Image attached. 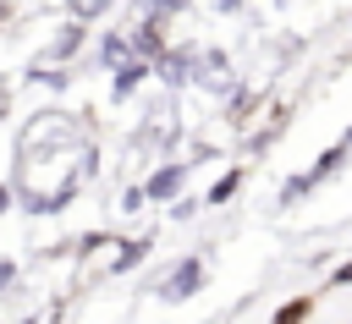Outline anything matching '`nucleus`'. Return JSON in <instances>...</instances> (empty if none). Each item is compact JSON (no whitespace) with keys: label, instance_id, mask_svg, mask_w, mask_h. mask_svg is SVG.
<instances>
[{"label":"nucleus","instance_id":"1","mask_svg":"<svg viewBox=\"0 0 352 324\" xmlns=\"http://www.w3.org/2000/svg\"><path fill=\"white\" fill-rule=\"evenodd\" d=\"M126 44H132V55H138V60H148V66H154V60L165 55V44H170V16H160V11H143V5H138V22L126 27Z\"/></svg>","mask_w":352,"mask_h":324},{"label":"nucleus","instance_id":"2","mask_svg":"<svg viewBox=\"0 0 352 324\" xmlns=\"http://www.w3.org/2000/svg\"><path fill=\"white\" fill-rule=\"evenodd\" d=\"M88 49V22H77V16H60L55 22V33H50V44L38 49V60H50V66H77V55Z\"/></svg>","mask_w":352,"mask_h":324},{"label":"nucleus","instance_id":"3","mask_svg":"<svg viewBox=\"0 0 352 324\" xmlns=\"http://www.w3.org/2000/svg\"><path fill=\"white\" fill-rule=\"evenodd\" d=\"M154 77L176 93V88H192V77H198V44L192 38H182V44H165V55L154 60Z\"/></svg>","mask_w":352,"mask_h":324},{"label":"nucleus","instance_id":"4","mask_svg":"<svg viewBox=\"0 0 352 324\" xmlns=\"http://www.w3.org/2000/svg\"><path fill=\"white\" fill-rule=\"evenodd\" d=\"M182 187H187V165H182V159H165V165L148 170L143 198H148V203H170V198H182Z\"/></svg>","mask_w":352,"mask_h":324},{"label":"nucleus","instance_id":"5","mask_svg":"<svg viewBox=\"0 0 352 324\" xmlns=\"http://www.w3.org/2000/svg\"><path fill=\"white\" fill-rule=\"evenodd\" d=\"M198 286H204V264L198 258H176L170 275L160 280V297L165 302H187V297H198Z\"/></svg>","mask_w":352,"mask_h":324},{"label":"nucleus","instance_id":"6","mask_svg":"<svg viewBox=\"0 0 352 324\" xmlns=\"http://www.w3.org/2000/svg\"><path fill=\"white\" fill-rule=\"evenodd\" d=\"M148 77H154V66H148V60H138V55H126L121 66H110V104H126Z\"/></svg>","mask_w":352,"mask_h":324},{"label":"nucleus","instance_id":"7","mask_svg":"<svg viewBox=\"0 0 352 324\" xmlns=\"http://www.w3.org/2000/svg\"><path fill=\"white\" fill-rule=\"evenodd\" d=\"M132 55V44H126V27H110V33H99V44H94V60L110 71V66H121Z\"/></svg>","mask_w":352,"mask_h":324},{"label":"nucleus","instance_id":"8","mask_svg":"<svg viewBox=\"0 0 352 324\" xmlns=\"http://www.w3.org/2000/svg\"><path fill=\"white\" fill-rule=\"evenodd\" d=\"M28 82H38V88H50V93H66L77 77H72V66H50V60H33V66H28Z\"/></svg>","mask_w":352,"mask_h":324},{"label":"nucleus","instance_id":"9","mask_svg":"<svg viewBox=\"0 0 352 324\" xmlns=\"http://www.w3.org/2000/svg\"><path fill=\"white\" fill-rule=\"evenodd\" d=\"M60 11H66V16H77V22H88V27H94V22H99V16H110V11H116V0H60Z\"/></svg>","mask_w":352,"mask_h":324},{"label":"nucleus","instance_id":"10","mask_svg":"<svg viewBox=\"0 0 352 324\" xmlns=\"http://www.w3.org/2000/svg\"><path fill=\"white\" fill-rule=\"evenodd\" d=\"M143 253H148V242H126V247L110 258V275H126V269H138V264H143Z\"/></svg>","mask_w":352,"mask_h":324},{"label":"nucleus","instance_id":"11","mask_svg":"<svg viewBox=\"0 0 352 324\" xmlns=\"http://www.w3.org/2000/svg\"><path fill=\"white\" fill-rule=\"evenodd\" d=\"M236 187H242V170H226V176H220V181L209 187V203H226V198H231Z\"/></svg>","mask_w":352,"mask_h":324},{"label":"nucleus","instance_id":"12","mask_svg":"<svg viewBox=\"0 0 352 324\" xmlns=\"http://www.w3.org/2000/svg\"><path fill=\"white\" fill-rule=\"evenodd\" d=\"M138 5H143V11H160V16H182L192 0H138Z\"/></svg>","mask_w":352,"mask_h":324},{"label":"nucleus","instance_id":"13","mask_svg":"<svg viewBox=\"0 0 352 324\" xmlns=\"http://www.w3.org/2000/svg\"><path fill=\"white\" fill-rule=\"evenodd\" d=\"M143 203H148V198H143V181H138V187H126V192H121V214H138V209H143Z\"/></svg>","mask_w":352,"mask_h":324},{"label":"nucleus","instance_id":"14","mask_svg":"<svg viewBox=\"0 0 352 324\" xmlns=\"http://www.w3.org/2000/svg\"><path fill=\"white\" fill-rule=\"evenodd\" d=\"M16 275H22V269H16V258H0V297L16 286Z\"/></svg>","mask_w":352,"mask_h":324},{"label":"nucleus","instance_id":"15","mask_svg":"<svg viewBox=\"0 0 352 324\" xmlns=\"http://www.w3.org/2000/svg\"><path fill=\"white\" fill-rule=\"evenodd\" d=\"M242 5H248V0H214V11H226V16H236Z\"/></svg>","mask_w":352,"mask_h":324},{"label":"nucleus","instance_id":"16","mask_svg":"<svg viewBox=\"0 0 352 324\" xmlns=\"http://www.w3.org/2000/svg\"><path fill=\"white\" fill-rule=\"evenodd\" d=\"M11 16H16V0H0V27H6Z\"/></svg>","mask_w":352,"mask_h":324},{"label":"nucleus","instance_id":"17","mask_svg":"<svg viewBox=\"0 0 352 324\" xmlns=\"http://www.w3.org/2000/svg\"><path fill=\"white\" fill-rule=\"evenodd\" d=\"M11 203H16V198H11V181H0V214H6Z\"/></svg>","mask_w":352,"mask_h":324},{"label":"nucleus","instance_id":"18","mask_svg":"<svg viewBox=\"0 0 352 324\" xmlns=\"http://www.w3.org/2000/svg\"><path fill=\"white\" fill-rule=\"evenodd\" d=\"M16 324H38V319H16Z\"/></svg>","mask_w":352,"mask_h":324}]
</instances>
